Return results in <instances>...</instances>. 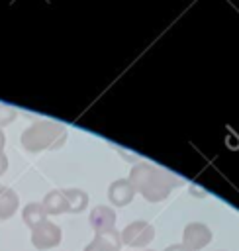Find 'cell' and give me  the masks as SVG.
I'll list each match as a JSON object with an SVG mask.
<instances>
[{"label":"cell","instance_id":"7a4b0ae2","mask_svg":"<svg viewBox=\"0 0 239 251\" xmlns=\"http://www.w3.org/2000/svg\"><path fill=\"white\" fill-rule=\"evenodd\" d=\"M65 139H67L65 126L53 120H37L22 133V145L31 153L43 149H59L63 147Z\"/></svg>","mask_w":239,"mask_h":251},{"label":"cell","instance_id":"ba28073f","mask_svg":"<svg viewBox=\"0 0 239 251\" xmlns=\"http://www.w3.org/2000/svg\"><path fill=\"white\" fill-rule=\"evenodd\" d=\"M120 245H121L120 231L112 229V231L96 233V237L84 247V251H120Z\"/></svg>","mask_w":239,"mask_h":251},{"label":"cell","instance_id":"9a60e30c","mask_svg":"<svg viewBox=\"0 0 239 251\" xmlns=\"http://www.w3.org/2000/svg\"><path fill=\"white\" fill-rule=\"evenodd\" d=\"M165 251H190V249H186L182 243H176V245H170V247H167Z\"/></svg>","mask_w":239,"mask_h":251},{"label":"cell","instance_id":"52a82bcc","mask_svg":"<svg viewBox=\"0 0 239 251\" xmlns=\"http://www.w3.org/2000/svg\"><path fill=\"white\" fill-rule=\"evenodd\" d=\"M114 224H116V212L110 206H96L90 212V226L96 233L112 231Z\"/></svg>","mask_w":239,"mask_h":251},{"label":"cell","instance_id":"6da1fadb","mask_svg":"<svg viewBox=\"0 0 239 251\" xmlns=\"http://www.w3.org/2000/svg\"><path fill=\"white\" fill-rule=\"evenodd\" d=\"M139 194H143L145 200L149 202H161L168 196V192L176 186L178 178L161 167H155L151 163H137L133 165L129 178H127Z\"/></svg>","mask_w":239,"mask_h":251},{"label":"cell","instance_id":"30bf717a","mask_svg":"<svg viewBox=\"0 0 239 251\" xmlns=\"http://www.w3.org/2000/svg\"><path fill=\"white\" fill-rule=\"evenodd\" d=\"M41 208L45 210V214H53V216L67 212V200H65L63 190H51V192L43 198Z\"/></svg>","mask_w":239,"mask_h":251},{"label":"cell","instance_id":"5bb4252c","mask_svg":"<svg viewBox=\"0 0 239 251\" xmlns=\"http://www.w3.org/2000/svg\"><path fill=\"white\" fill-rule=\"evenodd\" d=\"M6 169H8V159L4 153H0V176L6 173Z\"/></svg>","mask_w":239,"mask_h":251},{"label":"cell","instance_id":"3957f363","mask_svg":"<svg viewBox=\"0 0 239 251\" xmlns=\"http://www.w3.org/2000/svg\"><path fill=\"white\" fill-rule=\"evenodd\" d=\"M120 237L129 247H145L147 243L153 241L155 229H153L151 224H147L143 220H137V222H131L129 226H125L123 231L120 233Z\"/></svg>","mask_w":239,"mask_h":251},{"label":"cell","instance_id":"7c38bea8","mask_svg":"<svg viewBox=\"0 0 239 251\" xmlns=\"http://www.w3.org/2000/svg\"><path fill=\"white\" fill-rule=\"evenodd\" d=\"M22 218H24L25 226H29L31 229L37 227L39 224L47 222V214H45V210L41 208V204H37V202L27 204V206L24 208V212H22Z\"/></svg>","mask_w":239,"mask_h":251},{"label":"cell","instance_id":"5b68a950","mask_svg":"<svg viewBox=\"0 0 239 251\" xmlns=\"http://www.w3.org/2000/svg\"><path fill=\"white\" fill-rule=\"evenodd\" d=\"M212 239V231L208 226L200 224V222H192L184 227V233H182V245L190 251H196V249H202L210 243Z\"/></svg>","mask_w":239,"mask_h":251},{"label":"cell","instance_id":"8992f818","mask_svg":"<svg viewBox=\"0 0 239 251\" xmlns=\"http://www.w3.org/2000/svg\"><path fill=\"white\" fill-rule=\"evenodd\" d=\"M135 196V190L131 186L129 180L125 178H120V180H114L108 188V200L114 204V206H127Z\"/></svg>","mask_w":239,"mask_h":251},{"label":"cell","instance_id":"277c9868","mask_svg":"<svg viewBox=\"0 0 239 251\" xmlns=\"http://www.w3.org/2000/svg\"><path fill=\"white\" fill-rule=\"evenodd\" d=\"M31 243L33 247L45 251L51 247H57L61 243V229L53 222H43L37 227L31 229Z\"/></svg>","mask_w":239,"mask_h":251},{"label":"cell","instance_id":"2e32d148","mask_svg":"<svg viewBox=\"0 0 239 251\" xmlns=\"http://www.w3.org/2000/svg\"><path fill=\"white\" fill-rule=\"evenodd\" d=\"M4 145H6V137H4V131L0 129V153H2V149H4Z\"/></svg>","mask_w":239,"mask_h":251},{"label":"cell","instance_id":"4fadbf2b","mask_svg":"<svg viewBox=\"0 0 239 251\" xmlns=\"http://www.w3.org/2000/svg\"><path fill=\"white\" fill-rule=\"evenodd\" d=\"M16 116H18L16 108H12V106H8V104H0V129H2L4 126L12 124V122L16 120Z\"/></svg>","mask_w":239,"mask_h":251},{"label":"cell","instance_id":"8fae6325","mask_svg":"<svg viewBox=\"0 0 239 251\" xmlns=\"http://www.w3.org/2000/svg\"><path fill=\"white\" fill-rule=\"evenodd\" d=\"M63 194L67 200V212H82L88 204V194L80 188H67Z\"/></svg>","mask_w":239,"mask_h":251},{"label":"cell","instance_id":"9c48e42d","mask_svg":"<svg viewBox=\"0 0 239 251\" xmlns=\"http://www.w3.org/2000/svg\"><path fill=\"white\" fill-rule=\"evenodd\" d=\"M18 194L8 188V186H0V220H8L14 216V212L18 210Z\"/></svg>","mask_w":239,"mask_h":251}]
</instances>
